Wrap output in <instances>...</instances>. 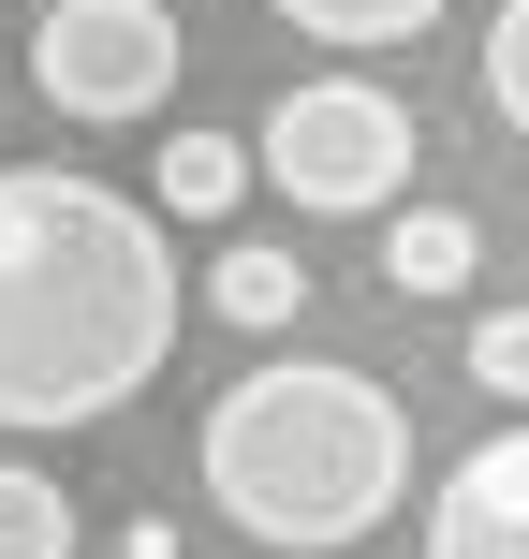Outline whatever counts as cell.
Masks as SVG:
<instances>
[{
    "label": "cell",
    "instance_id": "cell-1",
    "mask_svg": "<svg viewBox=\"0 0 529 559\" xmlns=\"http://www.w3.org/2000/svg\"><path fill=\"white\" fill-rule=\"evenodd\" d=\"M177 354V251L74 163H0V427H104Z\"/></svg>",
    "mask_w": 529,
    "mask_h": 559
},
{
    "label": "cell",
    "instance_id": "cell-2",
    "mask_svg": "<svg viewBox=\"0 0 529 559\" xmlns=\"http://www.w3.org/2000/svg\"><path fill=\"white\" fill-rule=\"evenodd\" d=\"M397 486H412V413L353 354H279L206 397V501L279 559L368 545L397 515Z\"/></svg>",
    "mask_w": 529,
    "mask_h": 559
},
{
    "label": "cell",
    "instance_id": "cell-3",
    "mask_svg": "<svg viewBox=\"0 0 529 559\" xmlns=\"http://www.w3.org/2000/svg\"><path fill=\"white\" fill-rule=\"evenodd\" d=\"M265 177L309 206V222H383L397 192H412V104H397L383 74H309V88H279L265 104Z\"/></svg>",
    "mask_w": 529,
    "mask_h": 559
},
{
    "label": "cell",
    "instance_id": "cell-4",
    "mask_svg": "<svg viewBox=\"0 0 529 559\" xmlns=\"http://www.w3.org/2000/svg\"><path fill=\"white\" fill-rule=\"evenodd\" d=\"M29 88H45L59 118H88V133L163 118V88H177V15H163V0H45V29H29Z\"/></svg>",
    "mask_w": 529,
    "mask_h": 559
},
{
    "label": "cell",
    "instance_id": "cell-5",
    "mask_svg": "<svg viewBox=\"0 0 529 559\" xmlns=\"http://www.w3.org/2000/svg\"><path fill=\"white\" fill-rule=\"evenodd\" d=\"M426 559H529V413L485 427L426 501Z\"/></svg>",
    "mask_w": 529,
    "mask_h": 559
},
{
    "label": "cell",
    "instance_id": "cell-6",
    "mask_svg": "<svg viewBox=\"0 0 529 559\" xmlns=\"http://www.w3.org/2000/svg\"><path fill=\"white\" fill-rule=\"evenodd\" d=\"M206 309H221V324H251V338H279L309 309V265L279 251V236H221V265H206Z\"/></svg>",
    "mask_w": 529,
    "mask_h": 559
},
{
    "label": "cell",
    "instance_id": "cell-7",
    "mask_svg": "<svg viewBox=\"0 0 529 559\" xmlns=\"http://www.w3.org/2000/svg\"><path fill=\"white\" fill-rule=\"evenodd\" d=\"M147 177H163V222H236V206H251V177H265V147H236V133H177Z\"/></svg>",
    "mask_w": 529,
    "mask_h": 559
},
{
    "label": "cell",
    "instance_id": "cell-8",
    "mask_svg": "<svg viewBox=\"0 0 529 559\" xmlns=\"http://www.w3.org/2000/svg\"><path fill=\"white\" fill-rule=\"evenodd\" d=\"M471 265H485L471 206H383V280H397V295H456Z\"/></svg>",
    "mask_w": 529,
    "mask_h": 559
},
{
    "label": "cell",
    "instance_id": "cell-9",
    "mask_svg": "<svg viewBox=\"0 0 529 559\" xmlns=\"http://www.w3.org/2000/svg\"><path fill=\"white\" fill-rule=\"evenodd\" d=\"M88 515L59 501V472H29V456H0V559H74Z\"/></svg>",
    "mask_w": 529,
    "mask_h": 559
},
{
    "label": "cell",
    "instance_id": "cell-10",
    "mask_svg": "<svg viewBox=\"0 0 529 559\" xmlns=\"http://www.w3.org/2000/svg\"><path fill=\"white\" fill-rule=\"evenodd\" d=\"M279 15H294L309 45H412L442 0H279Z\"/></svg>",
    "mask_w": 529,
    "mask_h": 559
},
{
    "label": "cell",
    "instance_id": "cell-11",
    "mask_svg": "<svg viewBox=\"0 0 529 559\" xmlns=\"http://www.w3.org/2000/svg\"><path fill=\"white\" fill-rule=\"evenodd\" d=\"M456 368H471L485 397H529V309H471V338H456Z\"/></svg>",
    "mask_w": 529,
    "mask_h": 559
},
{
    "label": "cell",
    "instance_id": "cell-12",
    "mask_svg": "<svg viewBox=\"0 0 529 559\" xmlns=\"http://www.w3.org/2000/svg\"><path fill=\"white\" fill-rule=\"evenodd\" d=\"M485 104L529 133V0H501V15H485Z\"/></svg>",
    "mask_w": 529,
    "mask_h": 559
},
{
    "label": "cell",
    "instance_id": "cell-13",
    "mask_svg": "<svg viewBox=\"0 0 529 559\" xmlns=\"http://www.w3.org/2000/svg\"><path fill=\"white\" fill-rule=\"evenodd\" d=\"M118 559H177V531H163V515H133V531H118Z\"/></svg>",
    "mask_w": 529,
    "mask_h": 559
}]
</instances>
